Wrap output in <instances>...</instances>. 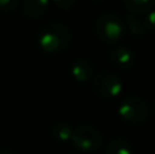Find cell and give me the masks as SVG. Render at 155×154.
<instances>
[{"label": "cell", "mask_w": 155, "mask_h": 154, "mask_svg": "<svg viewBox=\"0 0 155 154\" xmlns=\"http://www.w3.org/2000/svg\"><path fill=\"white\" fill-rule=\"evenodd\" d=\"M72 41L71 29L64 23L53 22L38 32L37 44L45 53H57L70 46Z\"/></svg>", "instance_id": "6da1fadb"}, {"label": "cell", "mask_w": 155, "mask_h": 154, "mask_svg": "<svg viewBox=\"0 0 155 154\" xmlns=\"http://www.w3.org/2000/svg\"><path fill=\"white\" fill-rule=\"evenodd\" d=\"M0 154H16V153L11 152V150H3V152H0Z\"/></svg>", "instance_id": "9a60e30c"}, {"label": "cell", "mask_w": 155, "mask_h": 154, "mask_svg": "<svg viewBox=\"0 0 155 154\" xmlns=\"http://www.w3.org/2000/svg\"><path fill=\"white\" fill-rule=\"evenodd\" d=\"M19 0H0V10L4 12H11L16 8Z\"/></svg>", "instance_id": "5bb4252c"}, {"label": "cell", "mask_w": 155, "mask_h": 154, "mask_svg": "<svg viewBox=\"0 0 155 154\" xmlns=\"http://www.w3.org/2000/svg\"><path fill=\"white\" fill-rule=\"evenodd\" d=\"M109 62L113 67L120 70H128L135 63V53L127 46H116L109 52Z\"/></svg>", "instance_id": "52a82bcc"}, {"label": "cell", "mask_w": 155, "mask_h": 154, "mask_svg": "<svg viewBox=\"0 0 155 154\" xmlns=\"http://www.w3.org/2000/svg\"><path fill=\"white\" fill-rule=\"evenodd\" d=\"M127 23H128L131 33L135 35H143L146 32H147L146 22H143L142 19H139L135 14L129 12L128 15H127Z\"/></svg>", "instance_id": "7c38bea8"}, {"label": "cell", "mask_w": 155, "mask_h": 154, "mask_svg": "<svg viewBox=\"0 0 155 154\" xmlns=\"http://www.w3.org/2000/svg\"><path fill=\"white\" fill-rule=\"evenodd\" d=\"M52 2L57 8L63 11H70L74 8V5L76 4V0H49Z\"/></svg>", "instance_id": "4fadbf2b"}, {"label": "cell", "mask_w": 155, "mask_h": 154, "mask_svg": "<svg viewBox=\"0 0 155 154\" xmlns=\"http://www.w3.org/2000/svg\"><path fill=\"white\" fill-rule=\"evenodd\" d=\"M70 72L72 75V78L78 82H88L93 79L94 76V65L93 62L87 57H78L72 63L70 67Z\"/></svg>", "instance_id": "8992f818"}, {"label": "cell", "mask_w": 155, "mask_h": 154, "mask_svg": "<svg viewBox=\"0 0 155 154\" xmlns=\"http://www.w3.org/2000/svg\"><path fill=\"white\" fill-rule=\"evenodd\" d=\"M124 4L131 14H147L154 5V0H124Z\"/></svg>", "instance_id": "8fae6325"}, {"label": "cell", "mask_w": 155, "mask_h": 154, "mask_svg": "<svg viewBox=\"0 0 155 154\" xmlns=\"http://www.w3.org/2000/svg\"><path fill=\"white\" fill-rule=\"evenodd\" d=\"M95 34L105 44H117L125 34L123 19L113 12H105L98 16L94 25Z\"/></svg>", "instance_id": "7a4b0ae2"}, {"label": "cell", "mask_w": 155, "mask_h": 154, "mask_svg": "<svg viewBox=\"0 0 155 154\" xmlns=\"http://www.w3.org/2000/svg\"><path fill=\"white\" fill-rule=\"evenodd\" d=\"M105 154H134V146L124 138H116L106 145Z\"/></svg>", "instance_id": "9c48e42d"}, {"label": "cell", "mask_w": 155, "mask_h": 154, "mask_svg": "<svg viewBox=\"0 0 155 154\" xmlns=\"http://www.w3.org/2000/svg\"><path fill=\"white\" fill-rule=\"evenodd\" d=\"M72 131H74V128L71 127L68 123L59 122V123H54L53 124V127H52V130H51V134L54 141L60 142V143H67V142L71 141Z\"/></svg>", "instance_id": "30bf717a"}, {"label": "cell", "mask_w": 155, "mask_h": 154, "mask_svg": "<svg viewBox=\"0 0 155 154\" xmlns=\"http://www.w3.org/2000/svg\"><path fill=\"white\" fill-rule=\"evenodd\" d=\"M93 2H102V0H93Z\"/></svg>", "instance_id": "2e32d148"}, {"label": "cell", "mask_w": 155, "mask_h": 154, "mask_svg": "<svg viewBox=\"0 0 155 154\" xmlns=\"http://www.w3.org/2000/svg\"><path fill=\"white\" fill-rule=\"evenodd\" d=\"M71 142L78 150L83 153H94L101 149L104 143V135L94 126H79L74 128Z\"/></svg>", "instance_id": "277c9868"}, {"label": "cell", "mask_w": 155, "mask_h": 154, "mask_svg": "<svg viewBox=\"0 0 155 154\" xmlns=\"http://www.w3.org/2000/svg\"><path fill=\"white\" fill-rule=\"evenodd\" d=\"M118 115L128 124L140 126L148 120L151 108L146 100L140 97H127L118 106Z\"/></svg>", "instance_id": "3957f363"}, {"label": "cell", "mask_w": 155, "mask_h": 154, "mask_svg": "<svg viewBox=\"0 0 155 154\" xmlns=\"http://www.w3.org/2000/svg\"><path fill=\"white\" fill-rule=\"evenodd\" d=\"M49 7V0H23L22 10L30 19H40L45 15Z\"/></svg>", "instance_id": "ba28073f"}, {"label": "cell", "mask_w": 155, "mask_h": 154, "mask_svg": "<svg viewBox=\"0 0 155 154\" xmlns=\"http://www.w3.org/2000/svg\"><path fill=\"white\" fill-rule=\"evenodd\" d=\"M91 87L94 94L105 101L114 100L123 93V81L112 72H101L91 79Z\"/></svg>", "instance_id": "5b68a950"}]
</instances>
